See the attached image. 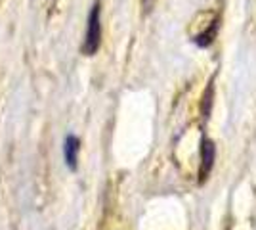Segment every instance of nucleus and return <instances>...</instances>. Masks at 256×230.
Listing matches in <instances>:
<instances>
[{"mask_svg": "<svg viewBox=\"0 0 256 230\" xmlns=\"http://www.w3.org/2000/svg\"><path fill=\"white\" fill-rule=\"evenodd\" d=\"M102 44V2L96 0L88 12V22H86L84 43H82V54L94 56L100 50Z\"/></svg>", "mask_w": 256, "mask_h": 230, "instance_id": "1", "label": "nucleus"}, {"mask_svg": "<svg viewBox=\"0 0 256 230\" xmlns=\"http://www.w3.org/2000/svg\"><path fill=\"white\" fill-rule=\"evenodd\" d=\"M78 153H80V140L75 134H69L64 142V159L71 171H76L78 167Z\"/></svg>", "mask_w": 256, "mask_h": 230, "instance_id": "2", "label": "nucleus"}, {"mask_svg": "<svg viewBox=\"0 0 256 230\" xmlns=\"http://www.w3.org/2000/svg\"><path fill=\"white\" fill-rule=\"evenodd\" d=\"M214 157H216V148L210 138H203L201 142V169H199V176L201 180L206 178V175L210 173L214 165Z\"/></svg>", "mask_w": 256, "mask_h": 230, "instance_id": "3", "label": "nucleus"}, {"mask_svg": "<svg viewBox=\"0 0 256 230\" xmlns=\"http://www.w3.org/2000/svg\"><path fill=\"white\" fill-rule=\"evenodd\" d=\"M216 31H218V20H214L212 25L203 31L201 35H197L195 37V44L197 46H201V48H206V46H210V43L214 41V37H216Z\"/></svg>", "mask_w": 256, "mask_h": 230, "instance_id": "4", "label": "nucleus"}, {"mask_svg": "<svg viewBox=\"0 0 256 230\" xmlns=\"http://www.w3.org/2000/svg\"><path fill=\"white\" fill-rule=\"evenodd\" d=\"M151 2H153V0H144V6H146V8H150Z\"/></svg>", "mask_w": 256, "mask_h": 230, "instance_id": "5", "label": "nucleus"}]
</instances>
